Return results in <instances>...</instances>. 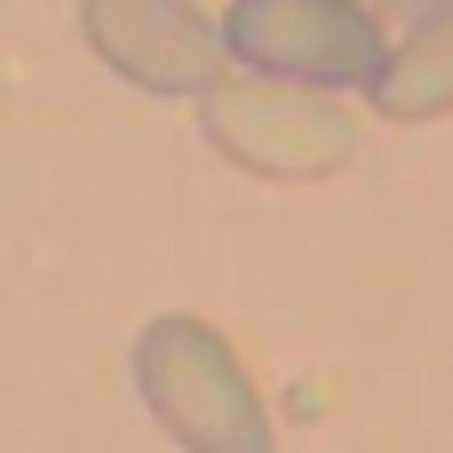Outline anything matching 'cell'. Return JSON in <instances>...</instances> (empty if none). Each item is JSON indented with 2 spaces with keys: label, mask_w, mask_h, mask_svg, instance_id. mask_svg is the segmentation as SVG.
<instances>
[{
  "label": "cell",
  "mask_w": 453,
  "mask_h": 453,
  "mask_svg": "<svg viewBox=\"0 0 453 453\" xmlns=\"http://www.w3.org/2000/svg\"><path fill=\"white\" fill-rule=\"evenodd\" d=\"M223 48H231V64H247L263 80H295V88H326V96L374 88L390 64L374 0H231Z\"/></svg>",
  "instance_id": "cell-2"
},
{
  "label": "cell",
  "mask_w": 453,
  "mask_h": 453,
  "mask_svg": "<svg viewBox=\"0 0 453 453\" xmlns=\"http://www.w3.org/2000/svg\"><path fill=\"white\" fill-rule=\"evenodd\" d=\"M382 119L398 127H422V119H446L453 111V0H438L430 16L406 24V40L390 48L382 80L366 88Z\"/></svg>",
  "instance_id": "cell-5"
},
{
  "label": "cell",
  "mask_w": 453,
  "mask_h": 453,
  "mask_svg": "<svg viewBox=\"0 0 453 453\" xmlns=\"http://www.w3.org/2000/svg\"><path fill=\"white\" fill-rule=\"evenodd\" d=\"M374 8H382V16H406V24H414V16H430L438 0H374Z\"/></svg>",
  "instance_id": "cell-6"
},
{
  "label": "cell",
  "mask_w": 453,
  "mask_h": 453,
  "mask_svg": "<svg viewBox=\"0 0 453 453\" xmlns=\"http://www.w3.org/2000/svg\"><path fill=\"white\" fill-rule=\"evenodd\" d=\"M199 127L223 159H239L255 175H295V183L334 175L358 151V119L326 88H295V80H263V72L215 80L199 96Z\"/></svg>",
  "instance_id": "cell-3"
},
{
  "label": "cell",
  "mask_w": 453,
  "mask_h": 453,
  "mask_svg": "<svg viewBox=\"0 0 453 453\" xmlns=\"http://www.w3.org/2000/svg\"><path fill=\"white\" fill-rule=\"evenodd\" d=\"M80 40L143 96H207L231 72L223 24L191 0H80Z\"/></svg>",
  "instance_id": "cell-4"
},
{
  "label": "cell",
  "mask_w": 453,
  "mask_h": 453,
  "mask_svg": "<svg viewBox=\"0 0 453 453\" xmlns=\"http://www.w3.org/2000/svg\"><path fill=\"white\" fill-rule=\"evenodd\" d=\"M135 390L183 453H271L263 390L247 382L239 350L191 311H167L135 334Z\"/></svg>",
  "instance_id": "cell-1"
}]
</instances>
